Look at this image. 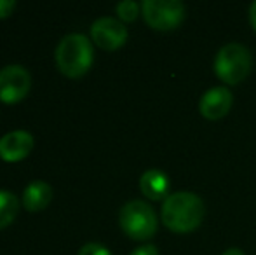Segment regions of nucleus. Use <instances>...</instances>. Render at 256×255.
<instances>
[{
	"instance_id": "obj_14",
	"label": "nucleus",
	"mask_w": 256,
	"mask_h": 255,
	"mask_svg": "<svg viewBox=\"0 0 256 255\" xmlns=\"http://www.w3.org/2000/svg\"><path fill=\"white\" fill-rule=\"evenodd\" d=\"M78 255H112L106 246L100 245V243H88L78 250Z\"/></svg>"
},
{
	"instance_id": "obj_13",
	"label": "nucleus",
	"mask_w": 256,
	"mask_h": 255,
	"mask_svg": "<svg viewBox=\"0 0 256 255\" xmlns=\"http://www.w3.org/2000/svg\"><path fill=\"white\" fill-rule=\"evenodd\" d=\"M115 11H117L118 18L122 21H134L140 14V6L134 0H122V2L117 4Z\"/></svg>"
},
{
	"instance_id": "obj_7",
	"label": "nucleus",
	"mask_w": 256,
	"mask_h": 255,
	"mask_svg": "<svg viewBox=\"0 0 256 255\" xmlns=\"http://www.w3.org/2000/svg\"><path fill=\"white\" fill-rule=\"evenodd\" d=\"M91 37L98 48L104 51H115L128 41V28L122 25V21L104 16L91 25Z\"/></svg>"
},
{
	"instance_id": "obj_3",
	"label": "nucleus",
	"mask_w": 256,
	"mask_h": 255,
	"mask_svg": "<svg viewBox=\"0 0 256 255\" xmlns=\"http://www.w3.org/2000/svg\"><path fill=\"white\" fill-rule=\"evenodd\" d=\"M122 231L132 239H150L157 232V215L148 203L142 199L129 201L118 213Z\"/></svg>"
},
{
	"instance_id": "obj_1",
	"label": "nucleus",
	"mask_w": 256,
	"mask_h": 255,
	"mask_svg": "<svg viewBox=\"0 0 256 255\" xmlns=\"http://www.w3.org/2000/svg\"><path fill=\"white\" fill-rule=\"evenodd\" d=\"M162 222L174 232H190L200 225L206 213L204 201L197 194L172 192L162 203Z\"/></svg>"
},
{
	"instance_id": "obj_5",
	"label": "nucleus",
	"mask_w": 256,
	"mask_h": 255,
	"mask_svg": "<svg viewBox=\"0 0 256 255\" xmlns=\"http://www.w3.org/2000/svg\"><path fill=\"white\" fill-rule=\"evenodd\" d=\"M143 18L154 30H174L185 20V6L180 0H145L142 4Z\"/></svg>"
},
{
	"instance_id": "obj_17",
	"label": "nucleus",
	"mask_w": 256,
	"mask_h": 255,
	"mask_svg": "<svg viewBox=\"0 0 256 255\" xmlns=\"http://www.w3.org/2000/svg\"><path fill=\"white\" fill-rule=\"evenodd\" d=\"M250 21H251V27L256 30V2L250 6Z\"/></svg>"
},
{
	"instance_id": "obj_18",
	"label": "nucleus",
	"mask_w": 256,
	"mask_h": 255,
	"mask_svg": "<svg viewBox=\"0 0 256 255\" xmlns=\"http://www.w3.org/2000/svg\"><path fill=\"white\" fill-rule=\"evenodd\" d=\"M223 255H244V252L239 248H228L226 252H223Z\"/></svg>"
},
{
	"instance_id": "obj_4",
	"label": "nucleus",
	"mask_w": 256,
	"mask_h": 255,
	"mask_svg": "<svg viewBox=\"0 0 256 255\" xmlns=\"http://www.w3.org/2000/svg\"><path fill=\"white\" fill-rule=\"evenodd\" d=\"M253 58L246 46L232 44L223 46L214 58V72L225 84H239L251 72Z\"/></svg>"
},
{
	"instance_id": "obj_15",
	"label": "nucleus",
	"mask_w": 256,
	"mask_h": 255,
	"mask_svg": "<svg viewBox=\"0 0 256 255\" xmlns=\"http://www.w3.org/2000/svg\"><path fill=\"white\" fill-rule=\"evenodd\" d=\"M14 7H16V2H14V0H0V20L10 16Z\"/></svg>"
},
{
	"instance_id": "obj_6",
	"label": "nucleus",
	"mask_w": 256,
	"mask_h": 255,
	"mask_svg": "<svg viewBox=\"0 0 256 255\" xmlns=\"http://www.w3.org/2000/svg\"><path fill=\"white\" fill-rule=\"evenodd\" d=\"M32 75L21 65H7L0 70V100L4 103H18L28 95Z\"/></svg>"
},
{
	"instance_id": "obj_9",
	"label": "nucleus",
	"mask_w": 256,
	"mask_h": 255,
	"mask_svg": "<svg viewBox=\"0 0 256 255\" xmlns=\"http://www.w3.org/2000/svg\"><path fill=\"white\" fill-rule=\"evenodd\" d=\"M34 149V136L24 129H16L0 138V157L7 163L24 159Z\"/></svg>"
},
{
	"instance_id": "obj_12",
	"label": "nucleus",
	"mask_w": 256,
	"mask_h": 255,
	"mask_svg": "<svg viewBox=\"0 0 256 255\" xmlns=\"http://www.w3.org/2000/svg\"><path fill=\"white\" fill-rule=\"evenodd\" d=\"M20 211V201L9 191H0V229L12 224Z\"/></svg>"
},
{
	"instance_id": "obj_16",
	"label": "nucleus",
	"mask_w": 256,
	"mask_h": 255,
	"mask_svg": "<svg viewBox=\"0 0 256 255\" xmlns=\"http://www.w3.org/2000/svg\"><path fill=\"white\" fill-rule=\"evenodd\" d=\"M131 255H158V250L155 245H143L140 248L132 250Z\"/></svg>"
},
{
	"instance_id": "obj_8",
	"label": "nucleus",
	"mask_w": 256,
	"mask_h": 255,
	"mask_svg": "<svg viewBox=\"0 0 256 255\" xmlns=\"http://www.w3.org/2000/svg\"><path fill=\"white\" fill-rule=\"evenodd\" d=\"M234 103V95L228 88L225 86H218V88H212L209 91H206L200 98L199 110L206 119H222L226 114L230 112Z\"/></svg>"
},
{
	"instance_id": "obj_2",
	"label": "nucleus",
	"mask_w": 256,
	"mask_h": 255,
	"mask_svg": "<svg viewBox=\"0 0 256 255\" xmlns=\"http://www.w3.org/2000/svg\"><path fill=\"white\" fill-rule=\"evenodd\" d=\"M92 44L86 35L70 34L60 41L56 48V63L63 75L72 79L88 74L92 65Z\"/></svg>"
},
{
	"instance_id": "obj_11",
	"label": "nucleus",
	"mask_w": 256,
	"mask_h": 255,
	"mask_svg": "<svg viewBox=\"0 0 256 255\" xmlns=\"http://www.w3.org/2000/svg\"><path fill=\"white\" fill-rule=\"evenodd\" d=\"M140 189L146 197L154 201L169 196V178L160 170H148L140 178Z\"/></svg>"
},
{
	"instance_id": "obj_10",
	"label": "nucleus",
	"mask_w": 256,
	"mask_h": 255,
	"mask_svg": "<svg viewBox=\"0 0 256 255\" xmlns=\"http://www.w3.org/2000/svg\"><path fill=\"white\" fill-rule=\"evenodd\" d=\"M52 187L44 180H34L24 187L23 204L28 211H40L51 203Z\"/></svg>"
}]
</instances>
